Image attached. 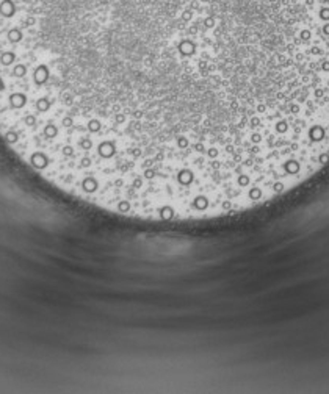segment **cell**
Listing matches in <instances>:
<instances>
[{
	"label": "cell",
	"instance_id": "6",
	"mask_svg": "<svg viewBox=\"0 0 329 394\" xmlns=\"http://www.w3.org/2000/svg\"><path fill=\"white\" fill-rule=\"evenodd\" d=\"M204 2H205V0H204Z\"/></svg>",
	"mask_w": 329,
	"mask_h": 394
},
{
	"label": "cell",
	"instance_id": "4",
	"mask_svg": "<svg viewBox=\"0 0 329 394\" xmlns=\"http://www.w3.org/2000/svg\"><path fill=\"white\" fill-rule=\"evenodd\" d=\"M184 19H185V21H190V19H191V13H188V11L184 13Z\"/></svg>",
	"mask_w": 329,
	"mask_h": 394
},
{
	"label": "cell",
	"instance_id": "1",
	"mask_svg": "<svg viewBox=\"0 0 329 394\" xmlns=\"http://www.w3.org/2000/svg\"><path fill=\"white\" fill-rule=\"evenodd\" d=\"M2 11H3L5 16H11L13 11H14V10H13V5H11V3H5L3 8H2Z\"/></svg>",
	"mask_w": 329,
	"mask_h": 394
},
{
	"label": "cell",
	"instance_id": "3",
	"mask_svg": "<svg viewBox=\"0 0 329 394\" xmlns=\"http://www.w3.org/2000/svg\"><path fill=\"white\" fill-rule=\"evenodd\" d=\"M205 27H208V28H212V27H215V21L212 19V17H208V19H205Z\"/></svg>",
	"mask_w": 329,
	"mask_h": 394
},
{
	"label": "cell",
	"instance_id": "5",
	"mask_svg": "<svg viewBox=\"0 0 329 394\" xmlns=\"http://www.w3.org/2000/svg\"><path fill=\"white\" fill-rule=\"evenodd\" d=\"M3 89H5V83H3L2 77H0V91H3Z\"/></svg>",
	"mask_w": 329,
	"mask_h": 394
},
{
	"label": "cell",
	"instance_id": "2",
	"mask_svg": "<svg viewBox=\"0 0 329 394\" xmlns=\"http://www.w3.org/2000/svg\"><path fill=\"white\" fill-rule=\"evenodd\" d=\"M8 36H10V39H11L13 42H17V41H19V39L22 38V34H21L19 31H17V30H14V31H10V34H8Z\"/></svg>",
	"mask_w": 329,
	"mask_h": 394
}]
</instances>
